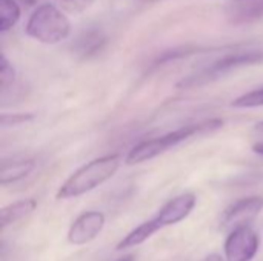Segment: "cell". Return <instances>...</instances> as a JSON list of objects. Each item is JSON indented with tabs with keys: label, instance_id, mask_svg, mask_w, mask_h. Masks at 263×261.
I'll return each mask as SVG.
<instances>
[{
	"label": "cell",
	"instance_id": "obj_10",
	"mask_svg": "<svg viewBox=\"0 0 263 261\" xmlns=\"http://www.w3.org/2000/svg\"><path fill=\"white\" fill-rule=\"evenodd\" d=\"M228 18L231 23L245 25L263 18V0H240L230 6Z\"/></svg>",
	"mask_w": 263,
	"mask_h": 261
},
{
	"label": "cell",
	"instance_id": "obj_23",
	"mask_svg": "<svg viewBox=\"0 0 263 261\" xmlns=\"http://www.w3.org/2000/svg\"><path fill=\"white\" fill-rule=\"evenodd\" d=\"M143 2H148L149 3V2H156V0H143Z\"/></svg>",
	"mask_w": 263,
	"mask_h": 261
},
{
	"label": "cell",
	"instance_id": "obj_14",
	"mask_svg": "<svg viewBox=\"0 0 263 261\" xmlns=\"http://www.w3.org/2000/svg\"><path fill=\"white\" fill-rule=\"evenodd\" d=\"M20 6L15 0H0V31L6 32L20 18Z\"/></svg>",
	"mask_w": 263,
	"mask_h": 261
},
{
	"label": "cell",
	"instance_id": "obj_3",
	"mask_svg": "<svg viewBox=\"0 0 263 261\" xmlns=\"http://www.w3.org/2000/svg\"><path fill=\"white\" fill-rule=\"evenodd\" d=\"M25 32L40 43L55 45L68 38L71 23L59 6L54 3H42L29 15Z\"/></svg>",
	"mask_w": 263,
	"mask_h": 261
},
{
	"label": "cell",
	"instance_id": "obj_16",
	"mask_svg": "<svg viewBox=\"0 0 263 261\" xmlns=\"http://www.w3.org/2000/svg\"><path fill=\"white\" fill-rule=\"evenodd\" d=\"M35 115L32 112H2L0 114V126L2 128H14L20 125H26L32 122Z\"/></svg>",
	"mask_w": 263,
	"mask_h": 261
},
{
	"label": "cell",
	"instance_id": "obj_22",
	"mask_svg": "<svg viewBox=\"0 0 263 261\" xmlns=\"http://www.w3.org/2000/svg\"><path fill=\"white\" fill-rule=\"evenodd\" d=\"M117 261H134V255H125V257L119 258Z\"/></svg>",
	"mask_w": 263,
	"mask_h": 261
},
{
	"label": "cell",
	"instance_id": "obj_20",
	"mask_svg": "<svg viewBox=\"0 0 263 261\" xmlns=\"http://www.w3.org/2000/svg\"><path fill=\"white\" fill-rule=\"evenodd\" d=\"M253 129H254V132H259V134H263V122H259V123H256Z\"/></svg>",
	"mask_w": 263,
	"mask_h": 261
},
{
	"label": "cell",
	"instance_id": "obj_18",
	"mask_svg": "<svg viewBox=\"0 0 263 261\" xmlns=\"http://www.w3.org/2000/svg\"><path fill=\"white\" fill-rule=\"evenodd\" d=\"M14 78H15L14 66L8 60V57L5 54H2V58H0V89H2V92H5L14 83Z\"/></svg>",
	"mask_w": 263,
	"mask_h": 261
},
{
	"label": "cell",
	"instance_id": "obj_8",
	"mask_svg": "<svg viewBox=\"0 0 263 261\" xmlns=\"http://www.w3.org/2000/svg\"><path fill=\"white\" fill-rule=\"evenodd\" d=\"M196 203H197V197L193 192L180 194L171 198L170 202H166L153 218L157 222L160 229L174 226L190 217V214L196 208Z\"/></svg>",
	"mask_w": 263,
	"mask_h": 261
},
{
	"label": "cell",
	"instance_id": "obj_6",
	"mask_svg": "<svg viewBox=\"0 0 263 261\" xmlns=\"http://www.w3.org/2000/svg\"><path fill=\"white\" fill-rule=\"evenodd\" d=\"M106 225V217L100 211H85L82 212L69 226L66 240L72 246H85L94 242L103 231Z\"/></svg>",
	"mask_w": 263,
	"mask_h": 261
},
{
	"label": "cell",
	"instance_id": "obj_12",
	"mask_svg": "<svg viewBox=\"0 0 263 261\" xmlns=\"http://www.w3.org/2000/svg\"><path fill=\"white\" fill-rule=\"evenodd\" d=\"M160 229V226L157 225V222L154 218L143 222L142 225H139L137 228H134L133 231H129L116 246V251H126V249H133L137 248L140 245H143L145 242H148L154 234H157Z\"/></svg>",
	"mask_w": 263,
	"mask_h": 261
},
{
	"label": "cell",
	"instance_id": "obj_5",
	"mask_svg": "<svg viewBox=\"0 0 263 261\" xmlns=\"http://www.w3.org/2000/svg\"><path fill=\"white\" fill-rule=\"evenodd\" d=\"M260 248V237L251 226H242L230 232L223 245L225 261H253Z\"/></svg>",
	"mask_w": 263,
	"mask_h": 261
},
{
	"label": "cell",
	"instance_id": "obj_15",
	"mask_svg": "<svg viewBox=\"0 0 263 261\" xmlns=\"http://www.w3.org/2000/svg\"><path fill=\"white\" fill-rule=\"evenodd\" d=\"M231 106L239 109H251V108H262L263 106V86L245 92L233 100Z\"/></svg>",
	"mask_w": 263,
	"mask_h": 261
},
{
	"label": "cell",
	"instance_id": "obj_2",
	"mask_svg": "<svg viewBox=\"0 0 263 261\" xmlns=\"http://www.w3.org/2000/svg\"><path fill=\"white\" fill-rule=\"evenodd\" d=\"M222 126H223V120L211 118V120H205V122L180 126L179 129L171 131L168 134H163L160 137L143 140V142L136 145L128 152V155L125 158V163L128 166L142 165L145 162H149V160H153V158L168 152L170 149L176 148L177 145L183 143L185 140H190L191 137L203 135V134H208V132H214L217 129H220Z\"/></svg>",
	"mask_w": 263,
	"mask_h": 261
},
{
	"label": "cell",
	"instance_id": "obj_9",
	"mask_svg": "<svg viewBox=\"0 0 263 261\" xmlns=\"http://www.w3.org/2000/svg\"><path fill=\"white\" fill-rule=\"evenodd\" d=\"M37 208V200L29 197V198H22L17 202H12L6 206L2 208L0 211V226L2 231H5L8 226L15 225L17 222L26 218L28 215H31Z\"/></svg>",
	"mask_w": 263,
	"mask_h": 261
},
{
	"label": "cell",
	"instance_id": "obj_19",
	"mask_svg": "<svg viewBox=\"0 0 263 261\" xmlns=\"http://www.w3.org/2000/svg\"><path fill=\"white\" fill-rule=\"evenodd\" d=\"M253 151H254L256 154H259V155H262L263 157V142H260V143H256V145L253 146Z\"/></svg>",
	"mask_w": 263,
	"mask_h": 261
},
{
	"label": "cell",
	"instance_id": "obj_24",
	"mask_svg": "<svg viewBox=\"0 0 263 261\" xmlns=\"http://www.w3.org/2000/svg\"><path fill=\"white\" fill-rule=\"evenodd\" d=\"M236 2H240V0H236Z\"/></svg>",
	"mask_w": 263,
	"mask_h": 261
},
{
	"label": "cell",
	"instance_id": "obj_21",
	"mask_svg": "<svg viewBox=\"0 0 263 261\" xmlns=\"http://www.w3.org/2000/svg\"><path fill=\"white\" fill-rule=\"evenodd\" d=\"M206 261H225V258H222V257H219V255H213V257L206 258Z\"/></svg>",
	"mask_w": 263,
	"mask_h": 261
},
{
	"label": "cell",
	"instance_id": "obj_7",
	"mask_svg": "<svg viewBox=\"0 0 263 261\" xmlns=\"http://www.w3.org/2000/svg\"><path fill=\"white\" fill-rule=\"evenodd\" d=\"M262 211L263 197L260 195L239 198L225 209L222 215V226L230 231L242 226H250V223L254 222L262 214Z\"/></svg>",
	"mask_w": 263,
	"mask_h": 261
},
{
	"label": "cell",
	"instance_id": "obj_1",
	"mask_svg": "<svg viewBox=\"0 0 263 261\" xmlns=\"http://www.w3.org/2000/svg\"><path fill=\"white\" fill-rule=\"evenodd\" d=\"M120 165H122V157L119 154H108L88 162L86 165L74 171L60 185L55 198L57 200L79 198L97 189L99 186H102L117 174Z\"/></svg>",
	"mask_w": 263,
	"mask_h": 261
},
{
	"label": "cell",
	"instance_id": "obj_13",
	"mask_svg": "<svg viewBox=\"0 0 263 261\" xmlns=\"http://www.w3.org/2000/svg\"><path fill=\"white\" fill-rule=\"evenodd\" d=\"M106 37L100 31H85L76 42V52L82 57H91L105 46Z\"/></svg>",
	"mask_w": 263,
	"mask_h": 261
},
{
	"label": "cell",
	"instance_id": "obj_17",
	"mask_svg": "<svg viewBox=\"0 0 263 261\" xmlns=\"http://www.w3.org/2000/svg\"><path fill=\"white\" fill-rule=\"evenodd\" d=\"M96 0H54V5L59 6L65 14H80L92 6Z\"/></svg>",
	"mask_w": 263,
	"mask_h": 261
},
{
	"label": "cell",
	"instance_id": "obj_4",
	"mask_svg": "<svg viewBox=\"0 0 263 261\" xmlns=\"http://www.w3.org/2000/svg\"><path fill=\"white\" fill-rule=\"evenodd\" d=\"M260 62H263V52H260V51H237V52L225 54V55L219 57L217 60L211 62L203 69H200L191 75L183 77L176 86L179 89L199 88V86L208 85V83L220 78L222 75H225L234 69L257 65Z\"/></svg>",
	"mask_w": 263,
	"mask_h": 261
},
{
	"label": "cell",
	"instance_id": "obj_11",
	"mask_svg": "<svg viewBox=\"0 0 263 261\" xmlns=\"http://www.w3.org/2000/svg\"><path fill=\"white\" fill-rule=\"evenodd\" d=\"M35 166L37 165H35L34 158L2 162V166H0V185L8 186L11 183H17V182L26 178L35 169Z\"/></svg>",
	"mask_w": 263,
	"mask_h": 261
}]
</instances>
